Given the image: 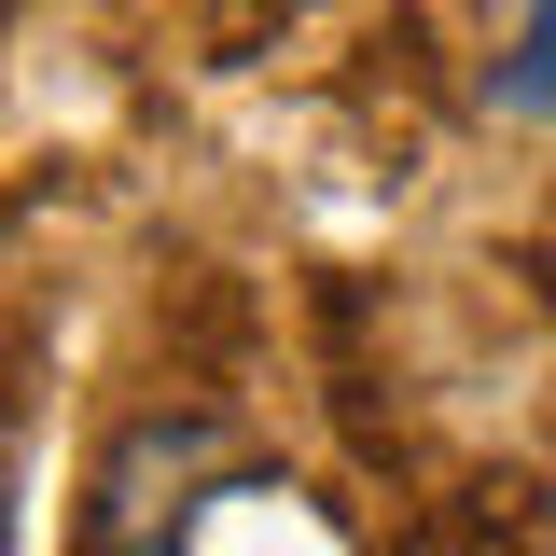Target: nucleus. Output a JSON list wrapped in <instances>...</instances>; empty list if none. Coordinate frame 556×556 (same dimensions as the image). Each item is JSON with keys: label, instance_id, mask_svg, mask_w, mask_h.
<instances>
[{"label": "nucleus", "instance_id": "1", "mask_svg": "<svg viewBox=\"0 0 556 556\" xmlns=\"http://www.w3.org/2000/svg\"><path fill=\"white\" fill-rule=\"evenodd\" d=\"M208 473H223V417L139 404L126 431H112V459H98V501H84V543L70 556H181Z\"/></svg>", "mask_w": 556, "mask_h": 556}, {"label": "nucleus", "instance_id": "2", "mask_svg": "<svg viewBox=\"0 0 556 556\" xmlns=\"http://www.w3.org/2000/svg\"><path fill=\"white\" fill-rule=\"evenodd\" d=\"M486 98H501L515 126H556V0L515 14V42H501V70H486Z\"/></svg>", "mask_w": 556, "mask_h": 556}]
</instances>
